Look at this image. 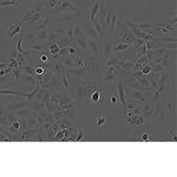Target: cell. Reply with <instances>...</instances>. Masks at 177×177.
Segmentation results:
<instances>
[{
    "mask_svg": "<svg viewBox=\"0 0 177 177\" xmlns=\"http://www.w3.org/2000/svg\"><path fill=\"white\" fill-rule=\"evenodd\" d=\"M117 89H118V95H119V101H120V104H122V110H123V112L125 113L126 112V104H128V101H126V96H125V89H124L122 78L118 79Z\"/></svg>",
    "mask_w": 177,
    "mask_h": 177,
    "instance_id": "cell-6",
    "label": "cell"
},
{
    "mask_svg": "<svg viewBox=\"0 0 177 177\" xmlns=\"http://www.w3.org/2000/svg\"><path fill=\"white\" fill-rule=\"evenodd\" d=\"M12 126L17 130H20V123L18 122V120H14V122H12Z\"/></svg>",
    "mask_w": 177,
    "mask_h": 177,
    "instance_id": "cell-51",
    "label": "cell"
},
{
    "mask_svg": "<svg viewBox=\"0 0 177 177\" xmlns=\"http://www.w3.org/2000/svg\"><path fill=\"white\" fill-rule=\"evenodd\" d=\"M87 47L90 48V51H91L92 53L96 54V56L98 54V52H99V46H98V43L95 42V39H92V38H89Z\"/></svg>",
    "mask_w": 177,
    "mask_h": 177,
    "instance_id": "cell-22",
    "label": "cell"
},
{
    "mask_svg": "<svg viewBox=\"0 0 177 177\" xmlns=\"http://www.w3.org/2000/svg\"><path fill=\"white\" fill-rule=\"evenodd\" d=\"M27 104H28V102H27L26 98H25L24 101H16V102H14L11 105V110H13V111L16 112V111L20 110V109H24V107H26Z\"/></svg>",
    "mask_w": 177,
    "mask_h": 177,
    "instance_id": "cell-18",
    "label": "cell"
},
{
    "mask_svg": "<svg viewBox=\"0 0 177 177\" xmlns=\"http://www.w3.org/2000/svg\"><path fill=\"white\" fill-rule=\"evenodd\" d=\"M30 50H32V51H38V52H43L44 50H45V46L42 45V44H34L32 46H30Z\"/></svg>",
    "mask_w": 177,
    "mask_h": 177,
    "instance_id": "cell-41",
    "label": "cell"
},
{
    "mask_svg": "<svg viewBox=\"0 0 177 177\" xmlns=\"http://www.w3.org/2000/svg\"><path fill=\"white\" fill-rule=\"evenodd\" d=\"M53 10L56 13H64V12L69 11H79L81 7L72 5L69 0H58V2Z\"/></svg>",
    "mask_w": 177,
    "mask_h": 177,
    "instance_id": "cell-2",
    "label": "cell"
},
{
    "mask_svg": "<svg viewBox=\"0 0 177 177\" xmlns=\"http://www.w3.org/2000/svg\"><path fill=\"white\" fill-rule=\"evenodd\" d=\"M136 61H130V60H118L117 66L120 67L122 70L128 71V72H131L132 69H134V65Z\"/></svg>",
    "mask_w": 177,
    "mask_h": 177,
    "instance_id": "cell-11",
    "label": "cell"
},
{
    "mask_svg": "<svg viewBox=\"0 0 177 177\" xmlns=\"http://www.w3.org/2000/svg\"><path fill=\"white\" fill-rule=\"evenodd\" d=\"M61 79H63V86H64V87H66V89H67V87H69V85H70V84H69V81H67V78L65 77V75H63V76H61Z\"/></svg>",
    "mask_w": 177,
    "mask_h": 177,
    "instance_id": "cell-49",
    "label": "cell"
},
{
    "mask_svg": "<svg viewBox=\"0 0 177 177\" xmlns=\"http://www.w3.org/2000/svg\"><path fill=\"white\" fill-rule=\"evenodd\" d=\"M14 1H16V2H18V1H19V0H14Z\"/></svg>",
    "mask_w": 177,
    "mask_h": 177,
    "instance_id": "cell-60",
    "label": "cell"
},
{
    "mask_svg": "<svg viewBox=\"0 0 177 177\" xmlns=\"http://www.w3.org/2000/svg\"><path fill=\"white\" fill-rule=\"evenodd\" d=\"M103 53L105 56V58H109L111 54L113 53V44L111 40H105L104 43H103Z\"/></svg>",
    "mask_w": 177,
    "mask_h": 177,
    "instance_id": "cell-10",
    "label": "cell"
},
{
    "mask_svg": "<svg viewBox=\"0 0 177 177\" xmlns=\"http://www.w3.org/2000/svg\"><path fill=\"white\" fill-rule=\"evenodd\" d=\"M64 132H65V130H61V131H60V132L54 137V140H64V136H65Z\"/></svg>",
    "mask_w": 177,
    "mask_h": 177,
    "instance_id": "cell-47",
    "label": "cell"
},
{
    "mask_svg": "<svg viewBox=\"0 0 177 177\" xmlns=\"http://www.w3.org/2000/svg\"><path fill=\"white\" fill-rule=\"evenodd\" d=\"M149 111H155V106L152 103H145L143 106L140 107V113H145L149 112Z\"/></svg>",
    "mask_w": 177,
    "mask_h": 177,
    "instance_id": "cell-33",
    "label": "cell"
},
{
    "mask_svg": "<svg viewBox=\"0 0 177 177\" xmlns=\"http://www.w3.org/2000/svg\"><path fill=\"white\" fill-rule=\"evenodd\" d=\"M118 103V98L116 96H111V99H110V102H109V105H116Z\"/></svg>",
    "mask_w": 177,
    "mask_h": 177,
    "instance_id": "cell-50",
    "label": "cell"
},
{
    "mask_svg": "<svg viewBox=\"0 0 177 177\" xmlns=\"http://www.w3.org/2000/svg\"><path fill=\"white\" fill-rule=\"evenodd\" d=\"M22 66H20V67L18 66V67H16V69H13V70H12V73L14 75V77H16L17 81L22 78Z\"/></svg>",
    "mask_w": 177,
    "mask_h": 177,
    "instance_id": "cell-40",
    "label": "cell"
},
{
    "mask_svg": "<svg viewBox=\"0 0 177 177\" xmlns=\"http://www.w3.org/2000/svg\"><path fill=\"white\" fill-rule=\"evenodd\" d=\"M115 37H116V43L132 44V40L135 39L134 33L131 32L130 28H128L125 25H124V27H123V24H122V28H120L119 33H117Z\"/></svg>",
    "mask_w": 177,
    "mask_h": 177,
    "instance_id": "cell-1",
    "label": "cell"
},
{
    "mask_svg": "<svg viewBox=\"0 0 177 177\" xmlns=\"http://www.w3.org/2000/svg\"><path fill=\"white\" fill-rule=\"evenodd\" d=\"M126 122L132 124V125H140L144 122V118H143L142 115H132V116L126 118Z\"/></svg>",
    "mask_w": 177,
    "mask_h": 177,
    "instance_id": "cell-14",
    "label": "cell"
},
{
    "mask_svg": "<svg viewBox=\"0 0 177 177\" xmlns=\"http://www.w3.org/2000/svg\"><path fill=\"white\" fill-rule=\"evenodd\" d=\"M22 37H25L27 42V45L28 44H36L37 42V38H36V33L33 32H26L25 34H22Z\"/></svg>",
    "mask_w": 177,
    "mask_h": 177,
    "instance_id": "cell-27",
    "label": "cell"
},
{
    "mask_svg": "<svg viewBox=\"0 0 177 177\" xmlns=\"http://www.w3.org/2000/svg\"><path fill=\"white\" fill-rule=\"evenodd\" d=\"M81 140H86L87 138H86V136H84V134H83V131L81 130H79V132H78V137H76L75 138V140L76 142H79Z\"/></svg>",
    "mask_w": 177,
    "mask_h": 177,
    "instance_id": "cell-45",
    "label": "cell"
},
{
    "mask_svg": "<svg viewBox=\"0 0 177 177\" xmlns=\"http://www.w3.org/2000/svg\"><path fill=\"white\" fill-rule=\"evenodd\" d=\"M76 39H72V38H69L66 37V36H63V37H60L57 40V44L59 45V47H67V46H70L71 44L75 42Z\"/></svg>",
    "mask_w": 177,
    "mask_h": 177,
    "instance_id": "cell-15",
    "label": "cell"
},
{
    "mask_svg": "<svg viewBox=\"0 0 177 177\" xmlns=\"http://www.w3.org/2000/svg\"><path fill=\"white\" fill-rule=\"evenodd\" d=\"M105 123H106V117H99L97 119V125H99V126Z\"/></svg>",
    "mask_w": 177,
    "mask_h": 177,
    "instance_id": "cell-48",
    "label": "cell"
},
{
    "mask_svg": "<svg viewBox=\"0 0 177 177\" xmlns=\"http://www.w3.org/2000/svg\"><path fill=\"white\" fill-rule=\"evenodd\" d=\"M57 2H58V0H48L47 1V7L48 8H51V10H53L56 5H57Z\"/></svg>",
    "mask_w": 177,
    "mask_h": 177,
    "instance_id": "cell-46",
    "label": "cell"
},
{
    "mask_svg": "<svg viewBox=\"0 0 177 177\" xmlns=\"http://www.w3.org/2000/svg\"><path fill=\"white\" fill-rule=\"evenodd\" d=\"M50 126H51V124H50V123H46V122H45L43 129H44V130H48V129H50Z\"/></svg>",
    "mask_w": 177,
    "mask_h": 177,
    "instance_id": "cell-56",
    "label": "cell"
},
{
    "mask_svg": "<svg viewBox=\"0 0 177 177\" xmlns=\"http://www.w3.org/2000/svg\"><path fill=\"white\" fill-rule=\"evenodd\" d=\"M83 26H84V32L86 33V36L89 38H95V39H98L99 40V37H98V33H97L96 28L93 26V24L92 22L90 20H85V22H83Z\"/></svg>",
    "mask_w": 177,
    "mask_h": 177,
    "instance_id": "cell-7",
    "label": "cell"
},
{
    "mask_svg": "<svg viewBox=\"0 0 177 177\" xmlns=\"http://www.w3.org/2000/svg\"><path fill=\"white\" fill-rule=\"evenodd\" d=\"M22 25H24V22H22V20L16 22V24H13V25H7L6 31H5V38L6 39H7V40H11L14 36L19 34V33L22 32Z\"/></svg>",
    "mask_w": 177,
    "mask_h": 177,
    "instance_id": "cell-3",
    "label": "cell"
},
{
    "mask_svg": "<svg viewBox=\"0 0 177 177\" xmlns=\"http://www.w3.org/2000/svg\"><path fill=\"white\" fill-rule=\"evenodd\" d=\"M61 37V34L59 33L58 30H48V42L50 43H57L59 38Z\"/></svg>",
    "mask_w": 177,
    "mask_h": 177,
    "instance_id": "cell-20",
    "label": "cell"
},
{
    "mask_svg": "<svg viewBox=\"0 0 177 177\" xmlns=\"http://www.w3.org/2000/svg\"><path fill=\"white\" fill-rule=\"evenodd\" d=\"M131 97H134L135 99H137V101H140V102H144L145 101V97L143 95V92L140 91V90H131Z\"/></svg>",
    "mask_w": 177,
    "mask_h": 177,
    "instance_id": "cell-29",
    "label": "cell"
},
{
    "mask_svg": "<svg viewBox=\"0 0 177 177\" xmlns=\"http://www.w3.org/2000/svg\"><path fill=\"white\" fill-rule=\"evenodd\" d=\"M176 22H177V17L174 16V17H172V19H171V22H169V24H171L172 26L176 27Z\"/></svg>",
    "mask_w": 177,
    "mask_h": 177,
    "instance_id": "cell-52",
    "label": "cell"
},
{
    "mask_svg": "<svg viewBox=\"0 0 177 177\" xmlns=\"http://www.w3.org/2000/svg\"><path fill=\"white\" fill-rule=\"evenodd\" d=\"M48 51L52 56H56V54H59V51H60V47L57 43H50V47H48Z\"/></svg>",
    "mask_w": 177,
    "mask_h": 177,
    "instance_id": "cell-32",
    "label": "cell"
},
{
    "mask_svg": "<svg viewBox=\"0 0 177 177\" xmlns=\"http://www.w3.org/2000/svg\"><path fill=\"white\" fill-rule=\"evenodd\" d=\"M53 70L58 73V75L63 76L65 75V66L61 63H60V60H57V63H54L53 65Z\"/></svg>",
    "mask_w": 177,
    "mask_h": 177,
    "instance_id": "cell-26",
    "label": "cell"
},
{
    "mask_svg": "<svg viewBox=\"0 0 177 177\" xmlns=\"http://www.w3.org/2000/svg\"><path fill=\"white\" fill-rule=\"evenodd\" d=\"M48 37V28H44V30H40L36 32V38L39 39V40H46Z\"/></svg>",
    "mask_w": 177,
    "mask_h": 177,
    "instance_id": "cell-30",
    "label": "cell"
},
{
    "mask_svg": "<svg viewBox=\"0 0 177 177\" xmlns=\"http://www.w3.org/2000/svg\"><path fill=\"white\" fill-rule=\"evenodd\" d=\"M45 105H44V103H42L40 101H38V102H34L31 105V110H32L33 112H40V111H43Z\"/></svg>",
    "mask_w": 177,
    "mask_h": 177,
    "instance_id": "cell-31",
    "label": "cell"
},
{
    "mask_svg": "<svg viewBox=\"0 0 177 177\" xmlns=\"http://www.w3.org/2000/svg\"><path fill=\"white\" fill-rule=\"evenodd\" d=\"M67 72L71 73V75L76 76V77H81V78L84 77V71L81 70V69H71V67H69Z\"/></svg>",
    "mask_w": 177,
    "mask_h": 177,
    "instance_id": "cell-35",
    "label": "cell"
},
{
    "mask_svg": "<svg viewBox=\"0 0 177 177\" xmlns=\"http://www.w3.org/2000/svg\"><path fill=\"white\" fill-rule=\"evenodd\" d=\"M101 96H102V95H101L99 90H95V91L90 95V97H91V102L93 103L95 105H98L99 102H101Z\"/></svg>",
    "mask_w": 177,
    "mask_h": 177,
    "instance_id": "cell-28",
    "label": "cell"
},
{
    "mask_svg": "<svg viewBox=\"0 0 177 177\" xmlns=\"http://www.w3.org/2000/svg\"><path fill=\"white\" fill-rule=\"evenodd\" d=\"M75 43L78 45V47L81 48V50H87V43H85L81 38H77L75 40Z\"/></svg>",
    "mask_w": 177,
    "mask_h": 177,
    "instance_id": "cell-38",
    "label": "cell"
},
{
    "mask_svg": "<svg viewBox=\"0 0 177 177\" xmlns=\"http://www.w3.org/2000/svg\"><path fill=\"white\" fill-rule=\"evenodd\" d=\"M151 70H152V66H150V65L146 63V64H144L143 66H142V69H140V72H142V73H143L144 76H146V75H149V73H150Z\"/></svg>",
    "mask_w": 177,
    "mask_h": 177,
    "instance_id": "cell-39",
    "label": "cell"
},
{
    "mask_svg": "<svg viewBox=\"0 0 177 177\" xmlns=\"http://www.w3.org/2000/svg\"><path fill=\"white\" fill-rule=\"evenodd\" d=\"M130 47H134L132 44H128V43H116V46H113V53H118V52H122V51H125Z\"/></svg>",
    "mask_w": 177,
    "mask_h": 177,
    "instance_id": "cell-16",
    "label": "cell"
},
{
    "mask_svg": "<svg viewBox=\"0 0 177 177\" xmlns=\"http://www.w3.org/2000/svg\"><path fill=\"white\" fill-rule=\"evenodd\" d=\"M0 116H1V106H0Z\"/></svg>",
    "mask_w": 177,
    "mask_h": 177,
    "instance_id": "cell-59",
    "label": "cell"
},
{
    "mask_svg": "<svg viewBox=\"0 0 177 177\" xmlns=\"http://www.w3.org/2000/svg\"><path fill=\"white\" fill-rule=\"evenodd\" d=\"M150 1H154V0H142V2H150Z\"/></svg>",
    "mask_w": 177,
    "mask_h": 177,
    "instance_id": "cell-58",
    "label": "cell"
},
{
    "mask_svg": "<svg viewBox=\"0 0 177 177\" xmlns=\"http://www.w3.org/2000/svg\"><path fill=\"white\" fill-rule=\"evenodd\" d=\"M22 71L27 75L34 76V66H22Z\"/></svg>",
    "mask_w": 177,
    "mask_h": 177,
    "instance_id": "cell-42",
    "label": "cell"
},
{
    "mask_svg": "<svg viewBox=\"0 0 177 177\" xmlns=\"http://www.w3.org/2000/svg\"><path fill=\"white\" fill-rule=\"evenodd\" d=\"M172 1H175V0H172Z\"/></svg>",
    "mask_w": 177,
    "mask_h": 177,
    "instance_id": "cell-61",
    "label": "cell"
},
{
    "mask_svg": "<svg viewBox=\"0 0 177 177\" xmlns=\"http://www.w3.org/2000/svg\"><path fill=\"white\" fill-rule=\"evenodd\" d=\"M115 78H116V66H113V65H110V66H107L106 77L104 78V81H113Z\"/></svg>",
    "mask_w": 177,
    "mask_h": 177,
    "instance_id": "cell-21",
    "label": "cell"
},
{
    "mask_svg": "<svg viewBox=\"0 0 177 177\" xmlns=\"http://www.w3.org/2000/svg\"><path fill=\"white\" fill-rule=\"evenodd\" d=\"M45 91H46L45 87H40V89H39V91H38L37 95H36V98H37L38 101H42V99H43L44 95H45Z\"/></svg>",
    "mask_w": 177,
    "mask_h": 177,
    "instance_id": "cell-43",
    "label": "cell"
},
{
    "mask_svg": "<svg viewBox=\"0 0 177 177\" xmlns=\"http://www.w3.org/2000/svg\"><path fill=\"white\" fill-rule=\"evenodd\" d=\"M48 24H50V19H48L47 14H45L44 19H42L40 22L34 25V28L40 31V30H44V28H48Z\"/></svg>",
    "mask_w": 177,
    "mask_h": 177,
    "instance_id": "cell-19",
    "label": "cell"
},
{
    "mask_svg": "<svg viewBox=\"0 0 177 177\" xmlns=\"http://www.w3.org/2000/svg\"><path fill=\"white\" fill-rule=\"evenodd\" d=\"M2 132H5V131H4V129H2V126L0 125V134H2Z\"/></svg>",
    "mask_w": 177,
    "mask_h": 177,
    "instance_id": "cell-57",
    "label": "cell"
},
{
    "mask_svg": "<svg viewBox=\"0 0 177 177\" xmlns=\"http://www.w3.org/2000/svg\"><path fill=\"white\" fill-rule=\"evenodd\" d=\"M59 60H60V63L64 65L65 67H72L73 65H75V59L72 58V57H70V56H63V57H60L59 58Z\"/></svg>",
    "mask_w": 177,
    "mask_h": 177,
    "instance_id": "cell-17",
    "label": "cell"
},
{
    "mask_svg": "<svg viewBox=\"0 0 177 177\" xmlns=\"http://www.w3.org/2000/svg\"><path fill=\"white\" fill-rule=\"evenodd\" d=\"M146 51H148V48H146V45H145V42L140 46L136 48V57L137 58H140V57H144L145 54H146Z\"/></svg>",
    "mask_w": 177,
    "mask_h": 177,
    "instance_id": "cell-24",
    "label": "cell"
},
{
    "mask_svg": "<svg viewBox=\"0 0 177 177\" xmlns=\"http://www.w3.org/2000/svg\"><path fill=\"white\" fill-rule=\"evenodd\" d=\"M34 118H36V124H40V125L45 123V119H46V118L44 117V116H42V115H36Z\"/></svg>",
    "mask_w": 177,
    "mask_h": 177,
    "instance_id": "cell-44",
    "label": "cell"
},
{
    "mask_svg": "<svg viewBox=\"0 0 177 177\" xmlns=\"http://www.w3.org/2000/svg\"><path fill=\"white\" fill-rule=\"evenodd\" d=\"M10 131H12V134H13V135H17V132H18V131H19V130L14 129V128H13V126H12V125H10Z\"/></svg>",
    "mask_w": 177,
    "mask_h": 177,
    "instance_id": "cell-55",
    "label": "cell"
},
{
    "mask_svg": "<svg viewBox=\"0 0 177 177\" xmlns=\"http://www.w3.org/2000/svg\"><path fill=\"white\" fill-rule=\"evenodd\" d=\"M47 6V1H39V2H36L31 6V11L32 13H40V12H44L45 7Z\"/></svg>",
    "mask_w": 177,
    "mask_h": 177,
    "instance_id": "cell-13",
    "label": "cell"
},
{
    "mask_svg": "<svg viewBox=\"0 0 177 177\" xmlns=\"http://www.w3.org/2000/svg\"><path fill=\"white\" fill-rule=\"evenodd\" d=\"M107 8H109V4H107L106 1H102L101 2V6H99V10H98V13H97V17H96V20L101 25H104V20H105V17H106V13H107Z\"/></svg>",
    "mask_w": 177,
    "mask_h": 177,
    "instance_id": "cell-8",
    "label": "cell"
},
{
    "mask_svg": "<svg viewBox=\"0 0 177 177\" xmlns=\"http://www.w3.org/2000/svg\"><path fill=\"white\" fill-rule=\"evenodd\" d=\"M99 6H101V1H95L92 4V7L90 8V12H89V20L90 22H95L96 20L97 13H98V10H99Z\"/></svg>",
    "mask_w": 177,
    "mask_h": 177,
    "instance_id": "cell-12",
    "label": "cell"
},
{
    "mask_svg": "<svg viewBox=\"0 0 177 177\" xmlns=\"http://www.w3.org/2000/svg\"><path fill=\"white\" fill-rule=\"evenodd\" d=\"M118 57L116 56L115 53H112L109 58H107V66H110V65H113V66H117V63H118Z\"/></svg>",
    "mask_w": 177,
    "mask_h": 177,
    "instance_id": "cell-36",
    "label": "cell"
},
{
    "mask_svg": "<svg viewBox=\"0 0 177 177\" xmlns=\"http://www.w3.org/2000/svg\"><path fill=\"white\" fill-rule=\"evenodd\" d=\"M40 60H42V61H44V63H46V61L48 60V57L46 56V54H42V58H40Z\"/></svg>",
    "mask_w": 177,
    "mask_h": 177,
    "instance_id": "cell-53",
    "label": "cell"
},
{
    "mask_svg": "<svg viewBox=\"0 0 177 177\" xmlns=\"http://www.w3.org/2000/svg\"><path fill=\"white\" fill-rule=\"evenodd\" d=\"M156 26L164 27V28H166V30L170 31V32H175V31H176V27L172 26L171 24H169L168 22H161V24H156Z\"/></svg>",
    "mask_w": 177,
    "mask_h": 177,
    "instance_id": "cell-34",
    "label": "cell"
},
{
    "mask_svg": "<svg viewBox=\"0 0 177 177\" xmlns=\"http://www.w3.org/2000/svg\"><path fill=\"white\" fill-rule=\"evenodd\" d=\"M81 32H83L81 26L79 25V24H76V26H73V36H75V39H77V38L81 37Z\"/></svg>",
    "mask_w": 177,
    "mask_h": 177,
    "instance_id": "cell-37",
    "label": "cell"
},
{
    "mask_svg": "<svg viewBox=\"0 0 177 177\" xmlns=\"http://www.w3.org/2000/svg\"><path fill=\"white\" fill-rule=\"evenodd\" d=\"M160 39V42H161L162 44H165V43H176V34H175V32H174V34L172 36H169V34H166V36H164V37L162 38H158Z\"/></svg>",
    "mask_w": 177,
    "mask_h": 177,
    "instance_id": "cell-25",
    "label": "cell"
},
{
    "mask_svg": "<svg viewBox=\"0 0 177 177\" xmlns=\"http://www.w3.org/2000/svg\"><path fill=\"white\" fill-rule=\"evenodd\" d=\"M117 22H118V16L117 12L112 10V17H111V22H110V25H109V28L106 31V34L109 37H112L113 33H116L117 31Z\"/></svg>",
    "mask_w": 177,
    "mask_h": 177,
    "instance_id": "cell-9",
    "label": "cell"
},
{
    "mask_svg": "<svg viewBox=\"0 0 177 177\" xmlns=\"http://www.w3.org/2000/svg\"><path fill=\"white\" fill-rule=\"evenodd\" d=\"M118 57L119 60H130V61H136L137 60V57H136V48L135 47H130L125 51H122V52H118V53H115Z\"/></svg>",
    "mask_w": 177,
    "mask_h": 177,
    "instance_id": "cell-5",
    "label": "cell"
},
{
    "mask_svg": "<svg viewBox=\"0 0 177 177\" xmlns=\"http://www.w3.org/2000/svg\"><path fill=\"white\" fill-rule=\"evenodd\" d=\"M142 140H145V142H149V140H150L151 138L149 137V136H148V135H143V136H142Z\"/></svg>",
    "mask_w": 177,
    "mask_h": 177,
    "instance_id": "cell-54",
    "label": "cell"
},
{
    "mask_svg": "<svg viewBox=\"0 0 177 177\" xmlns=\"http://www.w3.org/2000/svg\"><path fill=\"white\" fill-rule=\"evenodd\" d=\"M46 13L40 12V13H32V12H27L22 17V22L24 24H28V25H36L42 20V18L45 16Z\"/></svg>",
    "mask_w": 177,
    "mask_h": 177,
    "instance_id": "cell-4",
    "label": "cell"
},
{
    "mask_svg": "<svg viewBox=\"0 0 177 177\" xmlns=\"http://www.w3.org/2000/svg\"><path fill=\"white\" fill-rule=\"evenodd\" d=\"M92 24H93V26H95V28H96L97 33H98V37H99V40H102L103 38L106 36V32L103 30L102 25L99 24V22H97V20H95V22H92Z\"/></svg>",
    "mask_w": 177,
    "mask_h": 177,
    "instance_id": "cell-23",
    "label": "cell"
}]
</instances>
